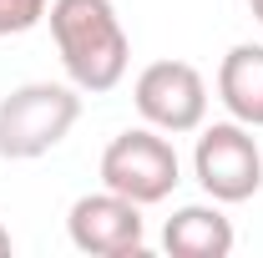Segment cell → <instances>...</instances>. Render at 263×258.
<instances>
[{
  "instance_id": "obj_1",
  "label": "cell",
  "mask_w": 263,
  "mask_h": 258,
  "mask_svg": "<svg viewBox=\"0 0 263 258\" xmlns=\"http://www.w3.org/2000/svg\"><path fill=\"white\" fill-rule=\"evenodd\" d=\"M46 21H51V41L61 51V66L76 91L101 97L122 86L132 66V41L111 0H51Z\"/></svg>"
},
{
  "instance_id": "obj_2",
  "label": "cell",
  "mask_w": 263,
  "mask_h": 258,
  "mask_svg": "<svg viewBox=\"0 0 263 258\" xmlns=\"http://www.w3.org/2000/svg\"><path fill=\"white\" fill-rule=\"evenodd\" d=\"M81 117V91L61 81H26L0 101V157L35 162L61 147Z\"/></svg>"
},
{
  "instance_id": "obj_3",
  "label": "cell",
  "mask_w": 263,
  "mask_h": 258,
  "mask_svg": "<svg viewBox=\"0 0 263 258\" xmlns=\"http://www.w3.org/2000/svg\"><path fill=\"white\" fill-rule=\"evenodd\" d=\"M97 172H101V188H111V193L152 208V202H167L172 188L182 182V157H177V147L167 142V132L127 127V132H117V137L106 142Z\"/></svg>"
},
{
  "instance_id": "obj_4",
  "label": "cell",
  "mask_w": 263,
  "mask_h": 258,
  "mask_svg": "<svg viewBox=\"0 0 263 258\" xmlns=\"http://www.w3.org/2000/svg\"><path fill=\"white\" fill-rule=\"evenodd\" d=\"M193 177L213 202H248L263 188V152L253 142V127H243L233 117L213 122V127H197Z\"/></svg>"
},
{
  "instance_id": "obj_5",
  "label": "cell",
  "mask_w": 263,
  "mask_h": 258,
  "mask_svg": "<svg viewBox=\"0 0 263 258\" xmlns=\"http://www.w3.org/2000/svg\"><path fill=\"white\" fill-rule=\"evenodd\" d=\"M132 101L142 112L147 127L167 132V137H182L197 132L208 122V81L193 61H152L137 71L132 81Z\"/></svg>"
},
{
  "instance_id": "obj_6",
  "label": "cell",
  "mask_w": 263,
  "mask_h": 258,
  "mask_svg": "<svg viewBox=\"0 0 263 258\" xmlns=\"http://www.w3.org/2000/svg\"><path fill=\"white\" fill-rule=\"evenodd\" d=\"M66 233H71V243L81 253H91V258H142V248H147L142 202L111 193V188L76 197L71 213H66Z\"/></svg>"
},
{
  "instance_id": "obj_7",
  "label": "cell",
  "mask_w": 263,
  "mask_h": 258,
  "mask_svg": "<svg viewBox=\"0 0 263 258\" xmlns=\"http://www.w3.org/2000/svg\"><path fill=\"white\" fill-rule=\"evenodd\" d=\"M162 248L172 258H228L233 223L223 218V202H187L162 228Z\"/></svg>"
},
{
  "instance_id": "obj_8",
  "label": "cell",
  "mask_w": 263,
  "mask_h": 258,
  "mask_svg": "<svg viewBox=\"0 0 263 258\" xmlns=\"http://www.w3.org/2000/svg\"><path fill=\"white\" fill-rule=\"evenodd\" d=\"M218 101L228 106L233 122L263 127V46L243 41L218 66Z\"/></svg>"
},
{
  "instance_id": "obj_9",
  "label": "cell",
  "mask_w": 263,
  "mask_h": 258,
  "mask_svg": "<svg viewBox=\"0 0 263 258\" xmlns=\"http://www.w3.org/2000/svg\"><path fill=\"white\" fill-rule=\"evenodd\" d=\"M51 0H0V41L5 35H26L46 21Z\"/></svg>"
},
{
  "instance_id": "obj_10",
  "label": "cell",
  "mask_w": 263,
  "mask_h": 258,
  "mask_svg": "<svg viewBox=\"0 0 263 258\" xmlns=\"http://www.w3.org/2000/svg\"><path fill=\"white\" fill-rule=\"evenodd\" d=\"M10 248H15V238H10V228H5V223H0V258H5V253H10Z\"/></svg>"
},
{
  "instance_id": "obj_11",
  "label": "cell",
  "mask_w": 263,
  "mask_h": 258,
  "mask_svg": "<svg viewBox=\"0 0 263 258\" xmlns=\"http://www.w3.org/2000/svg\"><path fill=\"white\" fill-rule=\"evenodd\" d=\"M248 10H253V21L263 26V0H248Z\"/></svg>"
}]
</instances>
